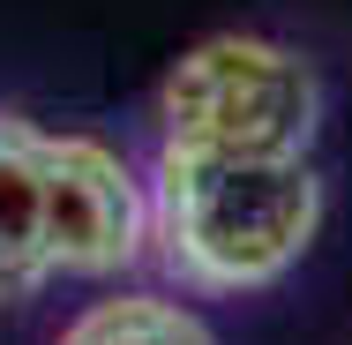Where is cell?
<instances>
[{
    "instance_id": "5b68a950",
    "label": "cell",
    "mask_w": 352,
    "mask_h": 345,
    "mask_svg": "<svg viewBox=\"0 0 352 345\" xmlns=\"http://www.w3.org/2000/svg\"><path fill=\"white\" fill-rule=\"evenodd\" d=\"M60 345H210V331L173 308V300H98L90 315H75Z\"/></svg>"
},
{
    "instance_id": "6da1fadb",
    "label": "cell",
    "mask_w": 352,
    "mask_h": 345,
    "mask_svg": "<svg viewBox=\"0 0 352 345\" xmlns=\"http://www.w3.org/2000/svg\"><path fill=\"white\" fill-rule=\"evenodd\" d=\"M322 188L307 158H232V150H157V196L150 225L165 233V255L188 285L248 293L300 263L315 240Z\"/></svg>"
},
{
    "instance_id": "3957f363",
    "label": "cell",
    "mask_w": 352,
    "mask_h": 345,
    "mask_svg": "<svg viewBox=\"0 0 352 345\" xmlns=\"http://www.w3.org/2000/svg\"><path fill=\"white\" fill-rule=\"evenodd\" d=\"M142 233H150V196L120 165V150L90 136H53V218H45L53 271L105 278L142 255Z\"/></svg>"
},
{
    "instance_id": "277c9868",
    "label": "cell",
    "mask_w": 352,
    "mask_h": 345,
    "mask_svg": "<svg viewBox=\"0 0 352 345\" xmlns=\"http://www.w3.org/2000/svg\"><path fill=\"white\" fill-rule=\"evenodd\" d=\"M45 218H53V136L0 113V300L53 278Z\"/></svg>"
},
{
    "instance_id": "7a4b0ae2",
    "label": "cell",
    "mask_w": 352,
    "mask_h": 345,
    "mask_svg": "<svg viewBox=\"0 0 352 345\" xmlns=\"http://www.w3.org/2000/svg\"><path fill=\"white\" fill-rule=\"evenodd\" d=\"M165 143L232 158H307L322 90L300 53L270 38H210L165 75Z\"/></svg>"
}]
</instances>
